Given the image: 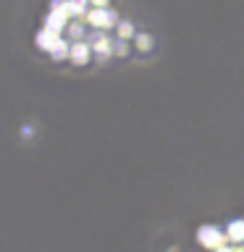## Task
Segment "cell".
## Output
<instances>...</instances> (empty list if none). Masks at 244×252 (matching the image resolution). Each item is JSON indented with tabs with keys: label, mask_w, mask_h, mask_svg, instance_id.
I'll return each mask as SVG.
<instances>
[{
	"label": "cell",
	"mask_w": 244,
	"mask_h": 252,
	"mask_svg": "<svg viewBox=\"0 0 244 252\" xmlns=\"http://www.w3.org/2000/svg\"><path fill=\"white\" fill-rule=\"evenodd\" d=\"M66 53H71V45H68V42H63V39H58V42H55V47L50 50L53 58H63Z\"/></svg>",
	"instance_id": "5"
},
{
	"label": "cell",
	"mask_w": 244,
	"mask_h": 252,
	"mask_svg": "<svg viewBox=\"0 0 244 252\" xmlns=\"http://www.w3.org/2000/svg\"><path fill=\"white\" fill-rule=\"evenodd\" d=\"M113 50H116L118 55H126V42H123V39H116V42H113Z\"/></svg>",
	"instance_id": "10"
},
{
	"label": "cell",
	"mask_w": 244,
	"mask_h": 252,
	"mask_svg": "<svg viewBox=\"0 0 244 252\" xmlns=\"http://www.w3.org/2000/svg\"><path fill=\"white\" fill-rule=\"evenodd\" d=\"M37 42H39V47H42V50H53V47H55V42H58V32H53V29H45L42 34L37 37Z\"/></svg>",
	"instance_id": "4"
},
{
	"label": "cell",
	"mask_w": 244,
	"mask_h": 252,
	"mask_svg": "<svg viewBox=\"0 0 244 252\" xmlns=\"http://www.w3.org/2000/svg\"><path fill=\"white\" fill-rule=\"evenodd\" d=\"M231 239H244V220H234L231 223Z\"/></svg>",
	"instance_id": "7"
},
{
	"label": "cell",
	"mask_w": 244,
	"mask_h": 252,
	"mask_svg": "<svg viewBox=\"0 0 244 252\" xmlns=\"http://www.w3.org/2000/svg\"><path fill=\"white\" fill-rule=\"evenodd\" d=\"M90 3H94L97 8H102V5H108V0H90Z\"/></svg>",
	"instance_id": "11"
},
{
	"label": "cell",
	"mask_w": 244,
	"mask_h": 252,
	"mask_svg": "<svg viewBox=\"0 0 244 252\" xmlns=\"http://www.w3.org/2000/svg\"><path fill=\"white\" fill-rule=\"evenodd\" d=\"M137 47H139V50H150V37L147 34H139L137 37Z\"/></svg>",
	"instance_id": "9"
},
{
	"label": "cell",
	"mask_w": 244,
	"mask_h": 252,
	"mask_svg": "<svg viewBox=\"0 0 244 252\" xmlns=\"http://www.w3.org/2000/svg\"><path fill=\"white\" fill-rule=\"evenodd\" d=\"M90 50H92V45H84V42H74L71 45V58H74L76 63H87V58H90Z\"/></svg>",
	"instance_id": "2"
},
{
	"label": "cell",
	"mask_w": 244,
	"mask_h": 252,
	"mask_svg": "<svg viewBox=\"0 0 244 252\" xmlns=\"http://www.w3.org/2000/svg\"><path fill=\"white\" fill-rule=\"evenodd\" d=\"M200 242L208 244V247H215V244H220V231H218V228H213V226H205L200 231Z\"/></svg>",
	"instance_id": "3"
},
{
	"label": "cell",
	"mask_w": 244,
	"mask_h": 252,
	"mask_svg": "<svg viewBox=\"0 0 244 252\" xmlns=\"http://www.w3.org/2000/svg\"><path fill=\"white\" fill-rule=\"evenodd\" d=\"M118 34H121V37H131L134 34V27H131L129 21H121V24H118Z\"/></svg>",
	"instance_id": "8"
},
{
	"label": "cell",
	"mask_w": 244,
	"mask_h": 252,
	"mask_svg": "<svg viewBox=\"0 0 244 252\" xmlns=\"http://www.w3.org/2000/svg\"><path fill=\"white\" fill-rule=\"evenodd\" d=\"M218 252H231V250H218Z\"/></svg>",
	"instance_id": "12"
},
{
	"label": "cell",
	"mask_w": 244,
	"mask_h": 252,
	"mask_svg": "<svg viewBox=\"0 0 244 252\" xmlns=\"http://www.w3.org/2000/svg\"><path fill=\"white\" fill-rule=\"evenodd\" d=\"M84 8H87V0H68V13L71 16L84 13Z\"/></svg>",
	"instance_id": "6"
},
{
	"label": "cell",
	"mask_w": 244,
	"mask_h": 252,
	"mask_svg": "<svg viewBox=\"0 0 244 252\" xmlns=\"http://www.w3.org/2000/svg\"><path fill=\"white\" fill-rule=\"evenodd\" d=\"M87 19H90V24H94V27H100V29L118 27V24H116V13H113V11H108L105 5H102V8H94V11H90V13H87Z\"/></svg>",
	"instance_id": "1"
}]
</instances>
